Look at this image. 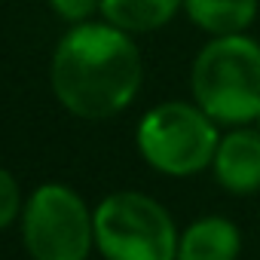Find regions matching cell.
Here are the masks:
<instances>
[{"instance_id":"obj_2","label":"cell","mask_w":260,"mask_h":260,"mask_svg":"<svg viewBox=\"0 0 260 260\" xmlns=\"http://www.w3.org/2000/svg\"><path fill=\"white\" fill-rule=\"evenodd\" d=\"M193 101L217 125H248L260 113V43L245 34L211 37L190 68Z\"/></svg>"},{"instance_id":"obj_9","label":"cell","mask_w":260,"mask_h":260,"mask_svg":"<svg viewBox=\"0 0 260 260\" xmlns=\"http://www.w3.org/2000/svg\"><path fill=\"white\" fill-rule=\"evenodd\" d=\"M184 10V0H101L104 22L125 34H150L169 25Z\"/></svg>"},{"instance_id":"obj_3","label":"cell","mask_w":260,"mask_h":260,"mask_svg":"<svg viewBox=\"0 0 260 260\" xmlns=\"http://www.w3.org/2000/svg\"><path fill=\"white\" fill-rule=\"evenodd\" d=\"M220 132L196 101H162L150 107L135 132L141 159L169 178H190L211 169Z\"/></svg>"},{"instance_id":"obj_8","label":"cell","mask_w":260,"mask_h":260,"mask_svg":"<svg viewBox=\"0 0 260 260\" xmlns=\"http://www.w3.org/2000/svg\"><path fill=\"white\" fill-rule=\"evenodd\" d=\"M260 10V0H184L187 19L208 37L245 34Z\"/></svg>"},{"instance_id":"obj_10","label":"cell","mask_w":260,"mask_h":260,"mask_svg":"<svg viewBox=\"0 0 260 260\" xmlns=\"http://www.w3.org/2000/svg\"><path fill=\"white\" fill-rule=\"evenodd\" d=\"M22 208H25V199H22L19 181L13 178V172L0 166V233L22 217Z\"/></svg>"},{"instance_id":"obj_7","label":"cell","mask_w":260,"mask_h":260,"mask_svg":"<svg viewBox=\"0 0 260 260\" xmlns=\"http://www.w3.org/2000/svg\"><path fill=\"white\" fill-rule=\"evenodd\" d=\"M239 251L242 233L220 214L193 220L178 239V260H236Z\"/></svg>"},{"instance_id":"obj_4","label":"cell","mask_w":260,"mask_h":260,"mask_svg":"<svg viewBox=\"0 0 260 260\" xmlns=\"http://www.w3.org/2000/svg\"><path fill=\"white\" fill-rule=\"evenodd\" d=\"M172 214L138 190H119L95 208V248L104 260H178Z\"/></svg>"},{"instance_id":"obj_6","label":"cell","mask_w":260,"mask_h":260,"mask_svg":"<svg viewBox=\"0 0 260 260\" xmlns=\"http://www.w3.org/2000/svg\"><path fill=\"white\" fill-rule=\"evenodd\" d=\"M214 181L236 193L248 196L260 190V132L245 125H233L226 135H220L214 159H211Z\"/></svg>"},{"instance_id":"obj_1","label":"cell","mask_w":260,"mask_h":260,"mask_svg":"<svg viewBox=\"0 0 260 260\" xmlns=\"http://www.w3.org/2000/svg\"><path fill=\"white\" fill-rule=\"evenodd\" d=\"M49 80L68 113L98 122L122 113L135 101L144 61L132 34L110 22H80L58 40Z\"/></svg>"},{"instance_id":"obj_11","label":"cell","mask_w":260,"mask_h":260,"mask_svg":"<svg viewBox=\"0 0 260 260\" xmlns=\"http://www.w3.org/2000/svg\"><path fill=\"white\" fill-rule=\"evenodd\" d=\"M49 7L58 19L80 25V22H89L95 13H101V0H49Z\"/></svg>"},{"instance_id":"obj_12","label":"cell","mask_w":260,"mask_h":260,"mask_svg":"<svg viewBox=\"0 0 260 260\" xmlns=\"http://www.w3.org/2000/svg\"><path fill=\"white\" fill-rule=\"evenodd\" d=\"M254 128H257V132H260V113H257V119H254Z\"/></svg>"},{"instance_id":"obj_5","label":"cell","mask_w":260,"mask_h":260,"mask_svg":"<svg viewBox=\"0 0 260 260\" xmlns=\"http://www.w3.org/2000/svg\"><path fill=\"white\" fill-rule=\"evenodd\" d=\"M22 242L31 260H89L95 211L68 184H43L25 199Z\"/></svg>"}]
</instances>
